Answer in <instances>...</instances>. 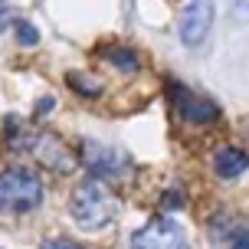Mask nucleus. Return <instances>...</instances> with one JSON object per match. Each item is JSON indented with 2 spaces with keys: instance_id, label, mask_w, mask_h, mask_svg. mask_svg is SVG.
Returning <instances> with one entry per match:
<instances>
[{
  "instance_id": "f257e3e1",
  "label": "nucleus",
  "mask_w": 249,
  "mask_h": 249,
  "mask_svg": "<svg viewBox=\"0 0 249 249\" xmlns=\"http://www.w3.org/2000/svg\"><path fill=\"white\" fill-rule=\"evenodd\" d=\"M118 210H122L118 194L105 180H95V177L79 180L69 194V216L79 230H89V233H99L105 226H112Z\"/></svg>"
},
{
  "instance_id": "f03ea898",
  "label": "nucleus",
  "mask_w": 249,
  "mask_h": 249,
  "mask_svg": "<svg viewBox=\"0 0 249 249\" xmlns=\"http://www.w3.org/2000/svg\"><path fill=\"white\" fill-rule=\"evenodd\" d=\"M46 200V184L33 167L13 164L0 171V213L7 216H26L43 207Z\"/></svg>"
},
{
  "instance_id": "7ed1b4c3",
  "label": "nucleus",
  "mask_w": 249,
  "mask_h": 249,
  "mask_svg": "<svg viewBox=\"0 0 249 249\" xmlns=\"http://www.w3.org/2000/svg\"><path fill=\"white\" fill-rule=\"evenodd\" d=\"M79 164L89 171V177L105 180V184L128 180V174L135 171V161H131L128 151L105 144V141H95V138H82L79 141Z\"/></svg>"
},
{
  "instance_id": "20e7f679",
  "label": "nucleus",
  "mask_w": 249,
  "mask_h": 249,
  "mask_svg": "<svg viewBox=\"0 0 249 249\" xmlns=\"http://www.w3.org/2000/svg\"><path fill=\"white\" fill-rule=\"evenodd\" d=\"M167 99L177 112V122L190 124V128H213V124L223 122V108L210 99V95H200L184 82H167Z\"/></svg>"
},
{
  "instance_id": "39448f33",
  "label": "nucleus",
  "mask_w": 249,
  "mask_h": 249,
  "mask_svg": "<svg viewBox=\"0 0 249 249\" xmlns=\"http://www.w3.org/2000/svg\"><path fill=\"white\" fill-rule=\"evenodd\" d=\"M128 249H190V239H187L184 226L174 223L171 216H154L131 233Z\"/></svg>"
},
{
  "instance_id": "423d86ee",
  "label": "nucleus",
  "mask_w": 249,
  "mask_h": 249,
  "mask_svg": "<svg viewBox=\"0 0 249 249\" xmlns=\"http://www.w3.org/2000/svg\"><path fill=\"white\" fill-rule=\"evenodd\" d=\"M213 30V0H190L177 17V36L187 50H197L207 43Z\"/></svg>"
},
{
  "instance_id": "0eeeda50",
  "label": "nucleus",
  "mask_w": 249,
  "mask_h": 249,
  "mask_svg": "<svg viewBox=\"0 0 249 249\" xmlns=\"http://www.w3.org/2000/svg\"><path fill=\"white\" fill-rule=\"evenodd\" d=\"M33 158L39 161V167H46L50 174H69L79 161V154H72V148L62 141L56 131H36V141H33Z\"/></svg>"
},
{
  "instance_id": "6e6552de",
  "label": "nucleus",
  "mask_w": 249,
  "mask_h": 249,
  "mask_svg": "<svg viewBox=\"0 0 249 249\" xmlns=\"http://www.w3.org/2000/svg\"><path fill=\"white\" fill-rule=\"evenodd\" d=\"M207 233L216 249H249V223L236 213H213L207 220Z\"/></svg>"
},
{
  "instance_id": "1a4fd4ad",
  "label": "nucleus",
  "mask_w": 249,
  "mask_h": 249,
  "mask_svg": "<svg viewBox=\"0 0 249 249\" xmlns=\"http://www.w3.org/2000/svg\"><path fill=\"white\" fill-rule=\"evenodd\" d=\"M249 171V154L236 144H223L213 151V174L220 180H236Z\"/></svg>"
},
{
  "instance_id": "9d476101",
  "label": "nucleus",
  "mask_w": 249,
  "mask_h": 249,
  "mask_svg": "<svg viewBox=\"0 0 249 249\" xmlns=\"http://www.w3.org/2000/svg\"><path fill=\"white\" fill-rule=\"evenodd\" d=\"M3 141L13 154H23V151H33V141H36V128L20 118V115H7L3 118Z\"/></svg>"
},
{
  "instance_id": "9b49d317",
  "label": "nucleus",
  "mask_w": 249,
  "mask_h": 249,
  "mask_svg": "<svg viewBox=\"0 0 249 249\" xmlns=\"http://www.w3.org/2000/svg\"><path fill=\"white\" fill-rule=\"evenodd\" d=\"M99 56L108 62V66H112L115 72H128V75H131V72H138V69H141V56H138L131 46H122V43L102 46Z\"/></svg>"
},
{
  "instance_id": "f8f14e48",
  "label": "nucleus",
  "mask_w": 249,
  "mask_h": 249,
  "mask_svg": "<svg viewBox=\"0 0 249 249\" xmlns=\"http://www.w3.org/2000/svg\"><path fill=\"white\" fill-rule=\"evenodd\" d=\"M66 86L72 89L75 95H82V99H99L102 95V86L95 79H89L86 72H69L66 75Z\"/></svg>"
},
{
  "instance_id": "ddd939ff",
  "label": "nucleus",
  "mask_w": 249,
  "mask_h": 249,
  "mask_svg": "<svg viewBox=\"0 0 249 249\" xmlns=\"http://www.w3.org/2000/svg\"><path fill=\"white\" fill-rule=\"evenodd\" d=\"M17 43L26 46V50H30V46H39V30L30 23V20H23V17L17 20Z\"/></svg>"
},
{
  "instance_id": "4468645a",
  "label": "nucleus",
  "mask_w": 249,
  "mask_h": 249,
  "mask_svg": "<svg viewBox=\"0 0 249 249\" xmlns=\"http://www.w3.org/2000/svg\"><path fill=\"white\" fill-rule=\"evenodd\" d=\"M184 203H187V197H184V190H180V187H167V190L161 194V210L164 213L184 210Z\"/></svg>"
},
{
  "instance_id": "2eb2a0df",
  "label": "nucleus",
  "mask_w": 249,
  "mask_h": 249,
  "mask_svg": "<svg viewBox=\"0 0 249 249\" xmlns=\"http://www.w3.org/2000/svg\"><path fill=\"white\" fill-rule=\"evenodd\" d=\"M39 249H86V246L75 243V239H69V236H50V239L39 243Z\"/></svg>"
},
{
  "instance_id": "dca6fc26",
  "label": "nucleus",
  "mask_w": 249,
  "mask_h": 249,
  "mask_svg": "<svg viewBox=\"0 0 249 249\" xmlns=\"http://www.w3.org/2000/svg\"><path fill=\"white\" fill-rule=\"evenodd\" d=\"M7 26H17V13H13V7L7 0H0V33H3Z\"/></svg>"
},
{
  "instance_id": "f3484780",
  "label": "nucleus",
  "mask_w": 249,
  "mask_h": 249,
  "mask_svg": "<svg viewBox=\"0 0 249 249\" xmlns=\"http://www.w3.org/2000/svg\"><path fill=\"white\" fill-rule=\"evenodd\" d=\"M233 17L239 23H249V0H233Z\"/></svg>"
},
{
  "instance_id": "a211bd4d",
  "label": "nucleus",
  "mask_w": 249,
  "mask_h": 249,
  "mask_svg": "<svg viewBox=\"0 0 249 249\" xmlns=\"http://www.w3.org/2000/svg\"><path fill=\"white\" fill-rule=\"evenodd\" d=\"M53 108H56V99H53V95H43V99L36 102V118H43V115H50Z\"/></svg>"
}]
</instances>
